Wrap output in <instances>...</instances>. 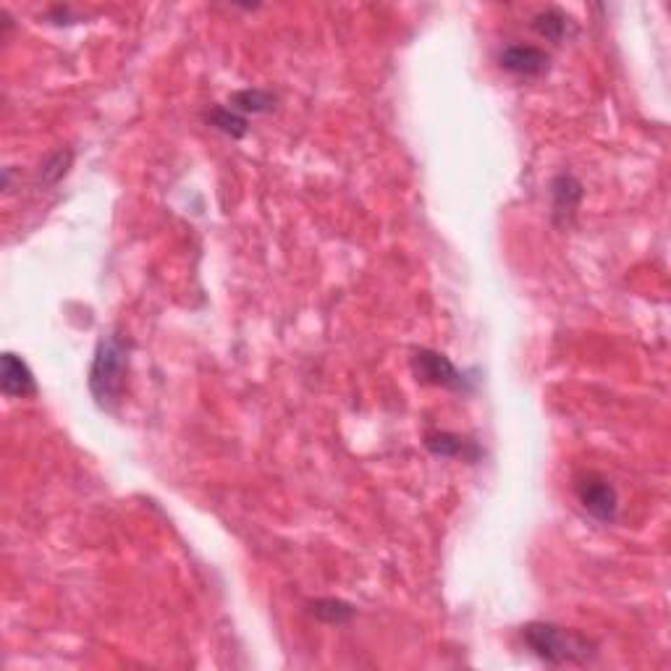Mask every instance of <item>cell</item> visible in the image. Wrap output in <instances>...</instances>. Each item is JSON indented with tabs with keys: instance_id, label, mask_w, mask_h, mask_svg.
Returning <instances> with one entry per match:
<instances>
[{
	"instance_id": "5b68a950",
	"label": "cell",
	"mask_w": 671,
	"mask_h": 671,
	"mask_svg": "<svg viewBox=\"0 0 671 671\" xmlns=\"http://www.w3.org/2000/svg\"><path fill=\"white\" fill-rule=\"evenodd\" d=\"M499 63L501 69L517 74V77H540L551 66V56L535 45H509L501 50Z\"/></svg>"
},
{
	"instance_id": "52a82bcc",
	"label": "cell",
	"mask_w": 671,
	"mask_h": 671,
	"mask_svg": "<svg viewBox=\"0 0 671 671\" xmlns=\"http://www.w3.org/2000/svg\"><path fill=\"white\" fill-rule=\"evenodd\" d=\"M551 197H554V218L559 226H569L575 221V213L582 202V184L569 176V173H561L551 181Z\"/></svg>"
},
{
	"instance_id": "9c48e42d",
	"label": "cell",
	"mask_w": 671,
	"mask_h": 671,
	"mask_svg": "<svg viewBox=\"0 0 671 671\" xmlns=\"http://www.w3.org/2000/svg\"><path fill=\"white\" fill-rule=\"evenodd\" d=\"M276 95L268 90H239L231 95L229 108L242 116H257V113H270L276 108Z\"/></svg>"
},
{
	"instance_id": "7c38bea8",
	"label": "cell",
	"mask_w": 671,
	"mask_h": 671,
	"mask_svg": "<svg viewBox=\"0 0 671 671\" xmlns=\"http://www.w3.org/2000/svg\"><path fill=\"white\" fill-rule=\"evenodd\" d=\"M205 121H208L213 129H218V132H223L231 139H242L244 134H247V129H250V126H247V116L231 111V108H223V105L213 108V111L205 116Z\"/></svg>"
},
{
	"instance_id": "277c9868",
	"label": "cell",
	"mask_w": 671,
	"mask_h": 671,
	"mask_svg": "<svg viewBox=\"0 0 671 671\" xmlns=\"http://www.w3.org/2000/svg\"><path fill=\"white\" fill-rule=\"evenodd\" d=\"M412 370H415L417 381L430 383V386L454 388V391H470L467 375L459 373L457 365L441 352L433 349H417L412 354Z\"/></svg>"
},
{
	"instance_id": "4fadbf2b",
	"label": "cell",
	"mask_w": 671,
	"mask_h": 671,
	"mask_svg": "<svg viewBox=\"0 0 671 671\" xmlns=\"http://www.w3.org/2000/svg\"><path fill=\"white\" fill-rule=\"evenodd\" d=\"M71 160H74V153H69V150H58V153L50 155V158L42 163L40 171L42 181H45V184H58V181L69 173Z\"/></svg>"
},
{
	"instance_id": "ba28073f",
	"label": "cell",
	"mask_w": 671,
	"mask_h": 671,
	"mask_svg": "<svg viewBox=\"0 0 671 671\" xmlns=\"http://www.w3.org/2000/svg\"><path fill=\"white\" fill-rule=\"evenodd\" d=\"M425 446H428L436 457L446 459H467V462H478L480 449L475 441L457 436V433H428L425 436Z\"/></svg>"
},
{
	"instance_id": "6da1fadb",
	"label": "cell",
	"mask_w": 671,
	"mask_h": 671,
	"mask_svg": "<svg viewBox=\"0 0 671 671\" xmlns=\"http://www.w3.org/2000/svg\"><path fill=\"white\" fill-rule=\"evenodd\" d=\"M522 640L540 661L551 666H585L595 658V645L580 632L551 622H530L522 627Z\"/></svg>"
},
{
	"instance_id": "8fae6325",
	"label": "cell",
	"mask_w": 671,
	"mask_h": 671,
	"mask_svg": "<svg viewBox=\"0 0 671 671\" xmlns=\"http://www.w3.org/2000/svg\"><path fill=\"white\" fill-rule=\"evenodd\" d=\"M530 27L540 37H546L548 42H561L569 32V19L561 11H556V8H546V11H540V14L533 16Z\"/></svg>"
},
{
	"instance_id": "30bf717a",
	"label": "cell",
	"mask_w": 671,
	"mask_h": 671,
	"mask_svg": "<svg viewBox=\"0 0 671 671\" xmlns=\"http://www.w3.org/2000/svg\"><path fill=\"white\" fill-rule=\"evenodd\" d=\"M310 614L323 624H346L352 622L354 606L352 603L341 601V598H318L310 603Z\"/></svg>"
},
{
	"instance_id": "7a4b0ae2",
	"label": "cell",
	"mask_w": 671,
	"mask_h": 671,
	"mask_svg": "<svg viewBox=\"0 0 671 671\" xmlns=\"http://www.w3.org/2000/svg\"><path fill=\"white\" fill-rule=\"evenodd\" d=\"M129 373V344L111 333L97 344L95 360L90 367V391L100 409H113L121 402Z\"/></svg>"
},
{
	"instance_id": "8992f818",
	"label": "cell",
	"mask_w": 671,
	"mask_h": 671,
	"mask_svg": "<svg viewBox=\"0 0 671 671\" xmlns=\"http://www.w3.org/2000/svg\"><path fill=\"white\" fill-rule=\"evenodd\" d=\"M0 388L6 399H24L37 391L35 375L29 365L14 352H6L0 357Z\"/></svg>"
},
{
	"instance_id": "3957f363",
	"label": "cell",
	"mask_w": 671,
	"mask_h": 671,
	"mask_svg": "<svg viewBox=\"0 0 671 671\" xmlns=\"http://www.w3.org/2000/svg\"><path fill=\"white\" fill-rule=\"evenodd\" d=\"M577 501L582 504V509L595 517L603 525H611L619 512V496H616V488L609 480L598 475V472H585L582 478H577L575 485Z\"/></svg>"
}]
</instances>
